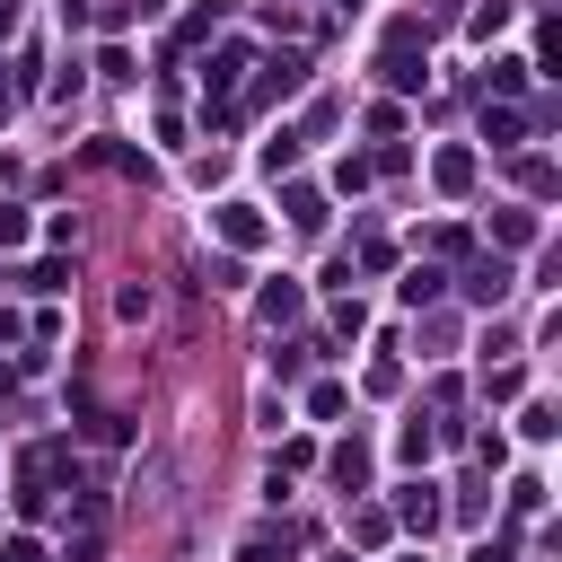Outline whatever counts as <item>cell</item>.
I'll return each instance as SVG.
<instances>
[{"label": "cell", "instance_id": "6da1fadb", "mask_svg": "<svg viewBox=\"0 0 562 562\" xmlns=\"http://www.w3.org/2000/svg\"><path fill=\"white\" fill-rule=\"evenodd\" d=\"M53 483H79V465H70V448H61V439H44V448H26V457H18V509H26V518H44V509H53Z\"/></svg>", "mask_w": 562, "mask_h": 562}, {"label": "cell", "instance_id": "7a4b0ae2", "mask_svg": "<svg viewBox=\"0 0 562 562\" xmlns=\"http://www.w3.org/2000/svg\"><path fill=\"white\" fill-rule=\"evenodd\" d=\"M378 70H386V88H422V79H430V44H422V26H413V18H395V26H386Z\"/></svg>", "mask_w": 562, "mask_h": 562}, {"label": "cell", "instance_id": "3957f363", "mask_svg": "<svg viewBox=\"0 0 562 562\" xmlns=\"http://www.w3.org/2000/svg\"><path fill=\"white\" fill-rule=\"evenodd\" d=\"M211 228H220V246H228V255H255V246L272 237L255 202H220V211H211Z\"/></svg>", "mask_w": 562, "mask_h": 562}, {"label": "cell", "instance_id": "277c9868", "mask_svg": "<svg viewBox=\"0 0 562 562\" xmlns=\"http://www.w3.org/2000/svg\"><path fill=\"white\" fill-rule=\"evenodd\" d=\"M246 70H255V53H246V44H228V53H211V70H202V88L220 97V105H211L220 123H228V97H237V79H246Z\"/></svg>", "mask_w": 562, "mask_h": 562}, {"label": "cell", "instance_id": "5b68a950", "mask_svg": "<svg viewBox=\"0 0 562 562\" xmlns=\"http://www.w3.org/2000/svg\"><path fill=\"white\" fill-rule=\"evenodd\" d=\"M299 79H307V61H299V53L263 61V70H255V105H272V97H299Z\"/></svg>", "mask_w": 562, "mask_h": 562}, {"label": "cell", "instance_id": "8992f818", "mask_svg": "<svg viewBox=\"0 0 562 562\" xmlns=\"http://www.w3.org/2000/svg\"><path fill=\"white\" fill-rule=\"evenodd\" d=\"M465 299H474V307H501V299H509V263H501V255H492V263H465Z\"/></svg>", "mask_w": 562, "mask_h": 562}, {"label": "cell", "instance_id": "52a82bcc", "mask_svg": "<svg viewBox=\"0 0 562 562\" xmlns=\"http://www.w3.org/2000/svg\"><path fill=\"white\" fill-rule=\"evenodd\" d=\"M483 140H492V149H518V140H527V114H518L509 97H501V105H483Z\"/></svg>", "mask_w": 562, "mask_h": 562}, {"label": "cell", "instance_id": "ba28073f", "mask_svg": "<svg viewBox=\"0 0 562 562\" xmlns=\"http://www.w3.org/2000/svg\"><path fill=\"white\" fill-rule=\"evenodd\" d=\"M281 211H290V228H299V237H316V228H325V193H316V184H290V193H281Z\"/></svg>", "mask_w": 562, "mask_h": 562}, {"label": "cell", "instance_id": "9c48e42d", "mask_svg": "<svg viewBox=\"0 0 562 562\" xmlns=\"http://www.w3.org/2000/svg\"><path fill=\"white\" fill-rule=\"evenodd\" d=\"M325 474H334L342 492H360V483H369V439H342V448L325 457Z\"/></svg>", "mask_w": 562, "mask_h": 562}, {"label": "cell", "instance_id": "30bf717a", "mask_svg": "<svg viewBox=\"0 0 562 562\" xmlns=\"http://www.w3.org/2000/svg\"><path fill=\"white\" fill-rule=\"evenodd\" d=\"M430 176H439V193H465V184H474V149H439Z\"/></svg>", "mask_w": 562, "mask_h": 562}, {"label": "cell", "instance_id": "8fae6325", "mask_svg": "<svg viewBox=\"0 0 562 562\" xmlns=\"http://www.w3.org/2000/svg\"><path fill=\"white\" fill-rule=\"evenodd\" d=\"M395 518H404V527H422V536H430V527H439V492H430V483H413V492H404V501H395Z\"/></svg>", "mask_w": 562, "mask_h": 562}, {"label": "cell", "instance_id": "7c38bea8", "mask_svg": "<svg viewBox=\"0 0 562 562\" xmlns=\"http://www.w3.org/2000/svg\"><path fill=\"white\" fill-rule=\"evenodd\" d=\"M299 307H307V290H299V281H272V290H263V325H290Z\"/></svg>", "mask_w": 562, "mask_h": 562}, {"label": "cell", "instance_id": "4fadbf2b", "mask_svg": "<svg viewBox=\"0 0 562 562\" xmlns=\"http://www.w3.org/2000/svg\"><path fill=\"white\" fill-rule=\"evenodd\" d=\"M430 448H439V430H430V422H404V430H395V457H404V465H422Z\"/></svg>", "mask_w": 562, "mask_h": 562}, {"label": "cell", "instance_id": "5bb4252c", "mask_svg": "<svg viewBox=\"0 0 562 562\" xmlns=\"http://www.w3.org/2000/svg\"><path fill=\"white\" fill-rule=\"evenodd\" d=\"M492 237H501V246H527V237H536V211H501Z\"/></svg>", "mask_w": 562, "mask_h": 562}, {"label": "cell", "instance_id": "9a60e30c", "mask_svg": "<svg viewBox=\"0 0 562 562\" xmlns=\"http://www.w3.org/2000/svg\"><path fill=\"white\" fill-rule=\"evenodd\" d=\"M465 26H474V44H492V35H501V26H509V0H492V9H474V18H465Z\"/></svg>", "mask_w": 562, "mask_h": 562}, {"label": "cell", "instance_id": "2e32d148", "mask_svg": "<svg viewBox=\"0 0 562 562\" xmlns=\"http://www.w3.org/2000/svg\"><path fill=\"white\" fill-rule=\"evenodd\" d=\"M26 290H70V263H35V272H18Z\"/></svg>", "mask_w": 562, "mask_h": 562}, {"label": "cell", "instance_id": "e0dca14e", "mask_svg": "<svg viewBox=\"0 0 562 562\" xmlns=\"http://www.w3.org/2000/svg\"><path fill=\"white\" fill-rule=\"evenodd\" d=\"M422 299H439V272L422 263V272H404V307H422Z\"/></svg>", "mask_w": 562, "mask_h": 562}, {"label": "cell", "instance_id": "ac0fdd59", "mask_svg": "<svg viewBox=\"0 0 562 562\" xmlns=\"http://www.w3.org/2000/svg\"><path fill=\"white\" fill-rule=\"evenodd\" d=\"M307 413H316V422H334V413H342V386H334V378H325V386H307Z\"/></svg>", "mask_w": 562, "mask_h": 562}, {"label": "cell", "instance_id": "d6986e66", "mask_svg": "<svg viewBox=\"0 0 562 562\" xmlns=\"http://www.w3.org/2000/svg\"><path fill=\"white\" fill-rule=\"evenodd\" d=\"M509 509H518V518H527V509H544V483H536V474H518V483H509Z\"/></svg>", "mask_w": 562, "mask_h": 562}, {"label": "cell", "instance_id": "ffe728a7", "mask_svg": "<svg viewBox=\"0 0 562 562\" xmlns=\"http://www.w3.org/2000/svg\"><path fill=\"white\" fill-rule=\"evenodd\" d=\"M0 562H53V553H44L35 536H9V544H0Z\"/></svg>", "mask_w": 562, "mask_h": 562}, {"label": "cell", "instance_id": "44dd1931", "mask_svg": "<svg viewBox=\"0 0 562 562\" xmlns=\"http://www.w3.org/2000/svg\"><path fill=\"white\" fill-rule=\"evenodd\" d=\"M18 237H26V211H9V202H0V246H18Z\"/></svg>", "mask_w": 562, "mask_h": 562}, {"label": "cell", "instance_id": "7402d4cb", "mask_svg": "<svg viewBox=\"0 0 562 562\" xmlns=\"http://www.w3.org/2000/svg\"><path fill=\"white\" fill-rule=\"evenodd\" d=\"M474 562H509V536H492V544H474Z\"/></svg>", "mask_w": 562, "mask_h": 562}, {"label": "cell", "instance_id": "603a6c76", "mask_svg": "<svg viewBox=\"0 0 562 562\" xmlns=\"http://www.w3.org/2000/svg\"><path fill=\"white\" fill-rule=\"evenodd\" d=\"M9 35H18V0H0V44H9Z\"/></svg>", "mask_w": 562, "mask_h": 562}, {"label": "cell", "instance_id": "cb8c5ba5", "mask_svg": "<svg viewBox=\"0 0 562 562\" xmlns=\"http://www.w3.org/2000/svg\"><path fill=\"white\" fill-rule=\"evenodd\" d=\"M404 562H422V553H404Z\"/></svg>", "mask_w": 562, "mask_h": 562}]
</instances>
